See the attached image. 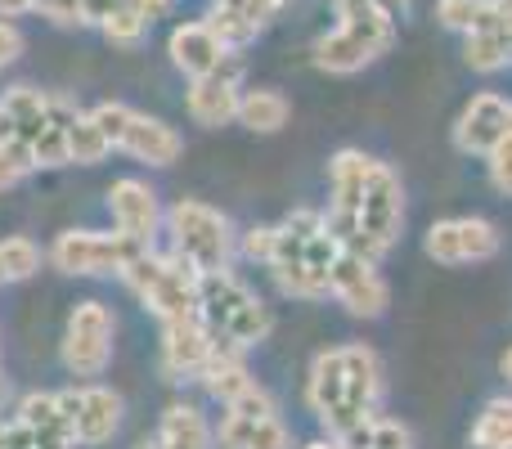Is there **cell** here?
I'll use <instances>...</instances> for the list:
<instances>
[{"label":"cell","mask_w":512,"mask_h":449,"mask_svg":"<svg viewBox=\"0 0 512 449\" xmlns=\"http://www.w3.org/2000/svg\"><path fill=\"white\" fill-rule=\"evenodd\" d=\"M333 180V203H328V234L346 247V252H360L369 261L387 256L400 238L405 225V189L400 176L387 162L369 158V153L342 149L328 167Z\"/></svg>","instance_id":"1"},{"label":"cell","mask_w":512,"mask_h":449,"mask_svg":"<svg viewBox=\"0 0 512 449\" xmlns=\"http://www.w3.org/2000/svg\"><path fill=\"white\" fill-rule=\"evenodd\" d=\"M310 409L328 427V436L346 441L355 427H364L369 418H378L382 400V364L369 346H333L310 364Z\"/></svg>","instance_id":"2"},{"label":"cell","mask_w":512,"mask_h":449,"mask_svg":"<svg viewBox=\"0 0 512 449\" xmlns=\"http://www.w3.org/2000/svg\"><path fill=\"white\" fill-rule=\"evenodd\" d=\"M342 256V243L328 234V221L319 212H292L288 221L274 229V247H270V274L288 297L315 301L328 297L333 283V265Z\"/></svg>","instance_id":"3"},{"label":"cell","mask_w":512,"mask_h":449,"mask_svg":"<svg viewBox=\"0 0 512 449\" xmlns=\"http://www.w3.org/2000/svg\"><path fill=\"white\" fill-rule=\"evenodd\" d=\"M198 319L207 324V333L221 346H234V351H248L265 333H270V310L256 297L243 279H234L230 270L203 274L198 283Z\"/></svg>","instance_id":"4"},{"label":"cell","mask_w":512,"mask_h":449,"mask_svg":"<svg viewBox=\"0 0 512 449\" xmlns=\"http://www.w3.org/2000/svg\"><path fill=\"white\" fill-rule=\"evenodd\" d=\"M122 279L131 283V292L162 319V324L198 315V283H203V274H198L185 256H176V252L158 256L144 247Z\"/></svg>","instance_id":"5"},{"label":"cell","mask_w":512,"mask_h":449,"mask_svg":"<svg viewBox=\"0 0 512 449\" xmlns=\"http://www.w3.org/2000/svg\"><path fill=\"white\" fill-rule=\"evenodd\" d=\"M171 225V243H176V256H185L198 274H216L225 270L230 261V247H234V234H230V221H225L216 207L207 203H194V198H180L167 216Z\"/></svg>","instance_id":"6"},{"label":"cell","mask_w":512,"mask_h":449,"mask_svg":"<svg viewBox=\"0 0 512 449\" xmlns=\"http://www.w3.org/2000/svg\"><path fill=\"white\" fill-rule=\"evenodd\" d=\"M90 117L99 122V131L108 135L113 149L131 153V158L149 162V167H171V162L185 153V140H180L167 122L144 117V113H135V108H126V104H99Z\"/></svg>","instance_id":"7"},{"label":"cell","mask_w":512,"mask_h":449,"mask_svg":"<svg viewBox=\"0 0 512 449\" xmlns=\"http://www.w3.org/2000/svg\"><path fill=\"white\" fill-rule=\"evenodd\" d=\"M216 445L221 449H292V432L279 418V405L270 400L265 387L243 391L239 400H230L216 423Z\"/></svg>","instance_id":"8"},{"label":"cell","mask_w":512,"mask_h":449,"mask_svg":"<svg viewBox=\"0 0 512 449\" xmlns=\"http://www.w3.org/2000/svg\"><path fill=\"white\" fill-rule=\"evenodd\" d=\"M140 252L144 247L135 238H126L122 229L117 234H104V229H68V234L54 238L50 261L63 274H126Z\"/></svg>","instance_id":"9"},{"label":"cell","mask_w":512,"mask_h":449,"mask_svg":"<svg viewBox=\"0 0 512 449\" xmlns=\"http://www.w3.org/2000/svg\"><path fill=\"white\" fill-rule=\"evenodd\" d=\"M113 360V310L104 301H81L63 328V364L77 378H99Z\"/></svg>","instance_id":"10"},{"label":"cell","mask_w":512,"mask_h":449,"mask_svg":"<svg viewBox=\"0 0 512 449\" xmlns=\"http://www.w3.org/2000/svg\"><path fill=\"white\" fill-rule=\"evenodd\" d=\"M328 292L360 319H378L391 301L387 279L378 274V261H369V256H360V252H346V247L333 265V283H328Z\"/></svg>","instance_id":"11"},{"label":"cell","mask_w":512,"mask_h":449,"mask_svg":"<svg viewBox=\"0 0 512 449\" xmlns=\"http://www.w3.org/2000/svg\"><path fill=\"white\" fill-rule=\"evenodd\" d=\"M427 256L441 265H472L499 256V229L481 216H463V221H441L427 229L423 238Z\"/></svg>","instance_id":"12"},{"label":"cell","mask_w":512,"mask_h":449,"mask_svg":"<svg viewBox=\"0 0 512 449\" xmlns=\"http://www.w3.org/2000/svg\"><path fill=\"white\" fill-rule=\"evenodd\" d=\"M63 409L72 414V432L81 445H104L122 427V396L108 387H81V391H59Z\"/></svg>","instance_id":"13"},{"label":"cell","mask_w":512,"mask_h":449,"mask_svg":"<svg viewBox=\"0 0 512 449\" xmlns=\"http://www.w3.org/2000/svg\"><path fill=\"white\" fill-rule=\"evenodd\" d=\"M212 351H216V337L207 333V324L198 315L171 319L162 328V369L171 378H198L207 369V360H212Z\"/></svg>","instance_id":"14"},{"label":"cell","mask_w":512,"mask_h":449,"mask_svg":"<svg viewBox=\"0 0 512 449\" xmlns=\"http://www.w3.org/2000/svg\"><path fill=\"white\" fill-rule=\"evenodd\" d=\"M508 131H512V99L486 90V95H477L463 108L459 126H454V144L463 153H490Z\"/></svg>","instance_id":"15"},{"label":"cell","mask_w":512,"mask_h":449,"mask_svg":"<svg viewBox=\"0 0 512 449\" xmlns=\"http://www.w3.org/2000/svg\"><path fill=\"white\" fill-rule=\"evenodd\" d=\"M108 212H113L117 229H122L126 238H135L140 247H149V238L158 234V194H153L144 180H117L113 189H108Z\"/></svg>","instance_id":"16"},{"label":"cell","mask_w":512,"mask_h":449,"mask_svg":"<svg viewBox=\"0 0 512 449\" xmlns=\"http://www.w3.org/2000/svg\"><path fill=\"white\" fill-rule=\"evenodd\" d=\"M18 427L32 436L41 449H72L77 445V432H72V414L63 409V396H50V391H36L18 405Z\"/></svg>","instance_id":"17"},{"label":"cell","mask_w":512,"mask_h":449,"mask_svg":"<svg viewBox=\"0 0 512 449\" xmlns=\"http://www.w3.org/2000/svg\"><path fill=\"white\" fill-rule=\"evenodd\" d=\"M239 72H234V63L230 68H221V72H212V77H198L194 86H189V117H194L198 126H225V122H234L239 117Z\"/></svg>","instance_id":"18"},{"label":"cell","mask_w":512,"mask_h":449,"mask_svg":"<svg viewBox=\"0 0 512 449\" xmlns=\"http://www.w3.org/2000/svg\"><path fill=\"white\" fill-rule=\"evenodd\" d=\"M171 59H176L180 72L189 77H212V72L230 68V50L221 45V36L212 32L207 23H185L171 32Z\"/></svg>","instance_id":"19"},{"label":"cell","mask_w":512,"mask_h":449,"mask_svg":"<svg viewBox=\"0 0 512 449\" xmlns=\"http://www.w3.org/2000/svg\"><path fill=\"white\" fill-rule=\"evenodd\" d=\"M463 59H468V68H477V72H499L512 63V27L495 14V9H490V18L477 27V32H468Z\"/></svg>","instance_id":"20"},{"label":"cell","mask_w":512,"mask_h":449,"mask_svg":"<svg viewBox=\"0 0 512 449\" xmlns=\"http://www.w3.org/2000/svg\"><path fill=\"white\" fill-rule=\"evenodd\" d=\"M203 378V387L212 391L221 405H230V400H239L243 391L252 387V373H248V364H243V355L234 351V346H221L216 342V351H212V360H207V369L198 373Z\"/></svg>","instance_id":"21"},{"label":"cell","mask_w":512,"mask_h":449,"mask_svg":"<svg viewBox=\"0 0 512 449\" xmlns=\"http://www.w3.org/2000/svg\"><path fill=\"white\" fill-rule=\"evenodd\" d=\"M158 441L167 445V449H212L216 432L207 427L203 409H194V405H171L167 414H162Z\"/></svg>","instance_id":"22"},{"label":"cell","mask_w":512,"mask_h":449,"mask_svg":"<svg viewBox=\"0 0 512 449\" xmlns=\"http://www.w3.org/2000/svg\"><path fill=\"white\" fill-rule=\"evenodd\" d=\"M288 99L279 95V90H248V95L239 99V122L248 126L256 135H274L288 126Z\"/></svg>","instance_id":"23"},{"label":"cell","mask_w":512,"mask_h":449,"mask_svg":"<svg viewBox=\"0 0 512 449\" xmlns=\"http://www.w3.org/2000/svg\"><path fill=\"white\" fill-rule=\"evenodd\" d=\"M472 445L477 449H512V396H499L481 409L477 427H472Z\"/></svg>","instance_id":"24"},{"label":"cell","mask_w":512,"mask_h":449,"mask_svg":"<svg viewBox=\"0 0 512 449\" xmlns=\"http://www.w3.org/2000/svg\"><path fill=\"white\" fill-rule=\"evenodd\" d=\"M108 153H113V144H108V135L99 131V122L90 113H77V122H72V131H68V162L95 167V162H104Z\"/></svg>","instance_id":"25"},{"label":"cell","mask_w":512,"mask_h":449,"mask_svg":"<svg viewBox=\"0 0 512 449\" xmlns=\"http://www.w3.org/2000/svg\"><path fill=\"white\" fill-rule=\"evenodd\" d=\"M41 270V247L32 238H0V288L23 283Z\"/></svg>","instance_id":"26"},{"label":"cell","mask_w":512,"mask_h":449,"mask_svg":"<svg viewBox=\"0 0 512 449\" xmlns=\"http://www.w3.org/2000/svg\"><path fill=\"white\" fill-rule=\"evenodd\" d=\"M346 449H414V441H409V432L396 423V418L378 414L346 436Z\"/></svg>","instance_id":"27"},{"label":"cell","mask_w":512,"mask_h":449,"mask_svg":"<svg viewBox=\"0 0 512 449\" xmlns=\"http://www.w3.org/2000/svg\"><path fill=\"white\" fill-rule=\"evenodd\" d=\"M436 18H441L445 27H454V32H477V27L490 18V5L486 0H441V5H436Z\"/></svg>","instance_id":"28"},{"label":"cell","mask_w":512,"mask_h":449,"mask_svg":"<svg viewBox=\"0 0 512 449\" xmlns=\"http://www.w3.org/2000/svg\"><path fill=\"white\" fill-rule=\"evenodd\" d=\"M99 27H104V36H108V41H117V45H135L144 32H149V23H144L131 5H117Z\"/></svg>","instance_id":"29"},{"label":"cell","mask_w":512,"mask_h":449,"mask_svg":"<svg viewBox=\"0 0 512 449\" xmlns=\"http://www.w3.org/2000/svg\"><path fill=\"white\" fill-rule=\"evenodd\" d=\"M27 171H36L32 153H27L18 140H5V144H0V189H14L18 180L27 176Z\"/></svg>","instance_id":"30"},{"label":"cell","mask_w":512,"mask_h":449,"mask_svg":"<svg viewBox=\"0 0 512 449\" xmlns=\"http://www.w3.org/2000/svg\"><path fill=\"white\" fill-rule=\"evenodd\" d=\"M216 9H225V14H234V18H248V23H256V27H265V18L279 14L283 0H216Z\"/></svg>","instance_id":"31"},{"label":"cell","mask_w":512,"mask_h":449,"mask_svg":"<svg viewBox=\"0 0 512 449\" xmlns=\"http://www.w3.org/2000/svg\"><path fill=\"white\" fill-rule=\"evenodd\" d=\"M486 158H490V180H495V189L512 194V131L486 153Z\"/></svg>","instance_id":"32"},{"label":"cell","mask_w":512,"mask_h":449,"mask_svg":"<svg viewBox=\"0 0 512 449\" xmlns=\"http://www.w3.org/2000/svg\"><path fill=\"white\" fill-rule=\"evenodd\" d=\"M32 9H41L45 18H54V23H63V27L86 23V18H81V0H32Z\"/></svg>","instance_id":"33"},{"label":"cell","mask_w":512,"mask_h":449,"mask_svg":"<svg viewBox=\"0 0 512 449\" xmlns=\"http://www.w3.org/2000/svg\"><path fill=\"white\" fill-rule=\"evenodd\" d=\"M18 54H23V32H18L9 18H0V68H5V63H14Z\"/></svg>","instance_id":"34"},{"label":"cell","mask_w":512,"mask_h":449,"mask_svg":"<svg viewBox=\"0 0 512 449\" xmlns=\"http://www.w3.org/2000/svg\"><path fill=\"white\" fill-rule=\"evenodd\" d=\"M270 247H274V229H252V234L243 238V252H248L252 261H270Z\"/></svg>","instance_id":"35"},{"label":"cell","mask_w":512,"mask_h":449,"mask_svg":"<svg viewBox=\"0 0 512 449\" xmlns=\"http://www.w3.org/2000/svg\"><path fill=\"white\" fill-rule=\"evenodd\" d=\"M117 5H122V0H81V18H86V23H104Z\"/></svg>","instance_id":"36"},{"label":"cell","mask_w":512,"mask_h":449,"mask_svg":"<svg viewBox=\"0 0 512 449\" xmlns=\"http://www.w3.org/2000/svg\"><path fill=\"white\" fill-rule=\"evenodd\" d=\"M122 5H131L135 14L144 18V23H153V18H162L171 9V0H122Z\"/></svg>","instance_id":"37"},{"label":"cell","mask_w":512,"mask_h":449,"mask_svg":"<svg viewBox=\"0 0 512 449\" xmlns=\"http://www.w3.org/2000/svg\"><path fill=\"white\" fill-rule=\"evenodd\" d=\"M32 9V0H0V18H18Z\"/></svg>","instance_id":"38"},{"label":"cell","mask_w":512,"mask_h":449,"mask_svg":"<svg viewBox=\"0 0 512 449\" xmlns=\"http://www.w3.org/2000/svg\"><path fill=\"white\" fill-rule=\"evenodd\" d=\"M306 449H346V441H337V436H328V441H315V445H306Z\"/></svg>","instance_id":"39"},{"label":"cell","mask_w":512,"mask_h":449,"mask_svg":"<svg viewBox=\"0 0 512 449\" xmlns=\"http://www.w3.org/2000/svg\"><path fill=\"white\" fill-rule=\"evenodd\" d=\"M499 369H504V378L512 382V346H508V351H504V360H499Z\"/></svg>","instance_id":"40"},{"label":"cell","mask_w":512,"mask_h":449,"mask_svg":"<svg viewBox=\"0 0 512 449\" xmlns=\"http://www.w3.org/2000/svg\"><path fill=\"white\" fill-rule=\"evenodd\" d=\"M5 396H9V378H5V369H0V405H5Z\"/></svg>","instance_id":"41"},{"label":"cell","mask_w":512,"mask_h":449,"mask_svg":"<svg viewBox=\"0 0 512 449\" xmlns=\"http://www.w3.org/2000/svg\"><path fill=\"white\" fill-rule=\"evenodd\" d=\"M140 449H167V445H162V441H153V445H140Z\"/></svg>","instance_id":"42"},{"label":"cell","mask_w":512,"mask_h":449,"mask_svg":"<svg viewBox=\"0 0 512 449\" xmlns=\"http://www.w3.org/2000/svg\"><path fill=\"white\" fill-rule=\"evenodd\" d=\"M0 449H5V423H0Z\"/></svg>","instance_id":"43"}]
</instances>
